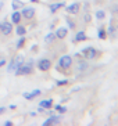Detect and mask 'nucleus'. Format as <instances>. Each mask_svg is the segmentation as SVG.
I'll use <instances>...</instances> for the list:
<instances>
[{
  "mask_svg": "<svg viewBox=\"0 0 118 126\" xmlns=\"http://www.w3.org/2000/svg\"><path fill=\"white\" fill-rule=\"evenodd\" d=\"M32 67H33V61H28V63L21 64L17 69H15V75H29L32 72Z\"/></svg>",
  "mask_w": 118,
  "mask_h": 126,
  "instance_id": "f257e3e1",
  "label": "nucleus"
},
{
  "mask_svg": "<svg viewBox=\"0 0 118 126\" xmlns=\"http://www.w3.org/2000/svg\"><path fill=\"white\" fill-rule=\"evenodd\" d=\"M71 64H72V58L71 56H63L59 60V67L63 68V69H68L71 67Z\"/></svg>",
  "mask_w": 118,
  "mask_h": 126,
  "instance_id": "f03ea898",
  "label": "nucleus"
},
{
  "mask_svg": "<svg viewBox=\"0 0 118 126\" xmlns=\"http://www.w3.org/2000/svg\"><path fill=\"white\" fill-rule=\"evenodd\" d=\"M82 54H83V57L86 60H93L96 57L97 51H96V48H93V47H85L82 50Z\"/></svg>",
  "mask_w": 118,
  "mask_h": 126,
  "instance_id": "7ed1b4c3",
  "label": "nucleus"
},
{
  "mask_svg": "<svg viewBox=\"0 0 118 126\" xmlns=\"http://www.w3.org/2000/svg\"><path fill=\"white\" fill-rule=\"evenodd\" d=\"M52 67V63H50V60L47 58H42L39 63H38V68L40 71H49Z\"/></svg>",
  "mask_w": 118,
  "mask_h": 126,
  "instance_id": "20e7f679",
  "label": "nucleus"
},
{
  "mask_svg": "<svg viewBox=\"0 0 118 126\" xmlns=\"http://www.w3.org/2000/svg\"><path fill=\"white\" fill-rule=\"evenodd\" d=\"M11 32H13V24L4 21V22L1 24V33H3L4 36H8V35H11Z\"/></svg>",
  "mask_w": 118,
  "mask_h": 126,
  "instance_id": "39448f33",
  "label": "nucleus"
},
{
  "mask_svg": "<svg viewBox=\"0 0 118 126\" xmlns=\"http://www.w3.org/2000/svg\"><path fill=\"white\" fill-rule=\"evenodd\" d=\"M21 15L24 17V18H26V19L33 18V17H35V8H32V7L24 8V10H22V13H21Z\"/></svg>",
  "mask_w": 118,
  "mask_h": 126,
  "instance_id": "423d86ee",
  "label": "nucleus"
},
{
  "mask_svg": "<svg viewBox=\"0 0 118 126\" xmlns=\"http://www.w3.org/2000/svg\"><path fill=\"white\" fill-rule=\"evenodd\" d=\"M40 90L39 89H36V90H33V92H31V93H24V98H26V100H33L35 97H38V96H40Z\"/></svg>",
  "mask_w": 118,
  "mask_h": 126,
  "instance_id": "0eeeda50",
  "label": "nucleus"
},
{
  "mask_svg": "<svg viewBox=\"0 0 118 126\" xmlns=\"http://www.w3.org/2000/svg\"><path fill=\"white\" fill-rule=\"evenodd\" d=\"M21 18H22L21 13H18L15 10V11L11 14V24H17V25H18V24L21 22Z\"/></svg>",
  "mask_w": 118,
  "mask_h": 126,
  "instance_id": "6e6552de",
  "label": "nucleus"
},
{
  "mask_svg": "<svg viewBox=\"0 0 118 126\" xmlns=\"http://www.w3.org/2000/svg\"><path fill=\"white\" fill-rule=\"evenodd\" d=\"M59 122H60V118H59V116H49V118L43 122V125H44V126H49V125H57Z\"/></svg>",
  "mask_w": 118,
  "mask_h": 126,
  "instance_id": "1a4fd4ad",
  "label": "nucleus"
},
{
  "mask_svg": "<svg viewBox=\"0 0 118 126\" xmlns=\"http://www.w3.org/2000/svg\"><path fill=\"white\" fill-rule=\"evenodd\" d=\"M65 10H67V13H71V14H77V13L79 11V4H78V3H74V4H71V6H67Z\"/></svg>",
  "mask_w": 118,
  "mask_h": 126,
  "instance_id": "9d476101",
  "label": "nucleus"
},
{
  "mask_svg": "<svg viewBox=\"0 0 118 126\" xmlns=\"http://www.w3.org/2000/svg\"><path fill=\"white\" fill-rule=\"evenodd\" d=\"M67 33H68V29L67 28H59L57 32H56V37L57 39H64L67 36Z\"/></svg>",
  "mask_w": 118,
  "mask_h": 126,
  "instance_id": "9b49d317",
  "label": "nucleus"
},
{
  "mask_svg": "<svg viewBox=\"0 0 118 126\" xmlns=\"http://www.w3.org/2000/svg\"><path fill=\"white\" fill-rule=\"evenodd\" d=\"M53 105V100H42L39 103V107H42L43 110H49V108H52Z\"/></svg>",
  "mask_w": 118,
  "mask_h": 126,
  "instance_id": "f8f14e48",
  "label": "nucleus"
},
{
  "mask_svg": "<svg viewBox=\"0 0 118 126\" xmlns=\"http://www.w3.org/2000/svg\"><path fill=\"white\" fill-rule=\"evenodd\" d=\"M108 33H110L113 37H117V36H118V29H117V26L113 24V21H111L110 28H108Z\"/></svg>",
  "mask_w": 118,
  "mask_h": 126,
  "instance_id": "ddd939ff",
  "label": "nucleus"
},
{
  "mask_svg": "<svg viewBox=\"0 0 118 126\" xmlns=\"http://www.w3.org/2000/svg\"><path fill=\"white\" fill-rule=\"evenodd\" d=\"M86 39H88V36H86V33L83 31H79V32L75 35V40L77 42H83V40H86Z\"/></svg>",
  "mask_w": 118,
  "mask_h": 126,
  "instance_id": "4468645a",
  "label": "nucleus"
},
{
  "mask_svg": "<svg viewBox=\"0 0 118 126\" xmlns=\"http://www.w3.org/2000/svg\"><path fill=\"white\" fill-rule=\"evenodd\" d=\"M25 6V4L22 3L21 0H13L11 1V7H13V10H18V8H22Z\"/></svg>",
  "mask_w": 118,
  "mask_h": 126,
  "instance_id": "2eb2a0df",
  "label": "nucleus"
},
{
  "mask_svg": "<svg viewBox=\"0 0 118 126\" xmlns=\"http://www.w3.org/2000/svg\"><path fill=\"white\" fill-rule=\"evenodd\" d=\"M15 32H17V35H18V36H24V35H25V32H26V29H25V26L18 25V26H17V29H15Z\"/></svg>",
  "mask_w": 118,
  "mask_h": 126,
  "instance_id": "dca6fc26",
  "label": "nucleus"
},
{
  "mask_svg": "<svg viewBox=\"0 0 118 126\" xmlns=\"http://www.w3.org/2000/svg\"><path fill=\"white\" fill-rule=\"evenodd\" d=\"M61 7H64V3H56V4H52L50 6V11L52 13H56L59 8H61Z\"/></svg>",
  "mask_w": 118,
  "mask_h": 126,
  "instance_id": "f3484780",
  "label": "nucleus"
},
{
  "mask_svg": "<svg viewBox=\"0 0 118 126\" xmlns=\"http://www.w3.org/2000/svg\"><path fill=\"white\" fill-rule=\"evenodd\" d=\"M97 35H99V39H101V40H103V39H106V36H107V32L104 31V28H101V26H100Z\"/></svg>",
  "mask_w": 118,
  "mask_h": 126,
  "instance_id": "a211bd4d",
  "label": "nucleus"
},
{
  "mask_svg": "<svg viewBox=\"0 0 118 126\" xmlns=\"http://www.w3.org/2000/svg\"><path fill=\"white\" fill-rule=\"evenodd\" d=\"M104 17H106V13H104L103 10H97V11H96V18H99V19H103Z\"/></svg>",
  "mask_w": 118,
  "mask_h": 126,
  "instance_id": "6ab92c4d",
  "label": "nucleus"
},
{
  "mask_svg": "<svg viewBox=\"0 0 118 126\" xmlns=\"http://www.w3.org/2000/svg\"><path fill=\"white\" fill-rule=\"evenodd\" d=\"M54 37H56L54 33H49L47 36H46V43H52V42L54 40Z\"/></svg>",
  "mask_w": 118,
  "mask_h": 126,
  "instance_id": "aec40b11",
  "label": "nucleus"
},
{
  "mask_svg": "<svg viewBox=\"0 0 118 126\" xmlns=\"http://www.w3.org/2000/svg\"><path fill=\"white\" fill-rule=\"evenodd\" d=\"M24 43H25V37L21 36V39H18V42H17V48H21L24 46Z\"/></svg>",
  "mask_w": 118,
  "mask_h": 126,
  "instance_id": "412c9836",
  "label": "nucleus"
},
{
  "mask_svg": "<svg viewBox=\"0 0 118 126\" xmlns=\"http://www.w3.org/2000/svg\"><path fill=\"white\" fill-rule=\"evenodd\" d=\"M67 83H68V80H57L56 82L57 86H64V85H67Z\"/></svg>",
  "mask_w": 118,
  "mask_h": 126,
  "instance_id": "4be33fe9",
  "label": "nucleus"
},
{
  "mask_svg": "<svg viewBox=\"0 0 118 126\" xmlns=\"http://www.w3.org/2000/svg\"><path fill=\"white\" fill-rule=\"evenodd\" d=\"M67 22H68V26H70V29H72V28H75V24L71 21V19H68L67 18Z\"/></svg>",
  "mask_w": 118,
  "mask_h": 126,
  "instance_id": "5701e85b",
  "label": "nucleus"
},
{
  "mask_svg": "<svg viewBox=\"0 0 118 126\" xmlns=\"http://www.w3.org/2000/svg\"><path fill=\"white\" fill-rule=\"evenodd\" d=\"M6 64H7V61H6L4 58H1V60H0V68H1V67H4Z\"/></svg>",
  "mask_w": 118,
  "mask_h": 126,
  "instance_id": "b1692460",
  "label": "nucleus"
},
{
  "mask_svg": "<svg viewBox=\"0 0 118 126\" xmlns=\"http://www.w3.org/2000/svg\"><path fill=\"white\" fill-rule=\"evenodd\" d=\"M60 112H61V114H64V112L67 111V107H60V110H59Z\"/></svg>",
  "mask_w": 118,
  "mask_h": 126,
  "instance_id": "393cba45",
  "label": "nucleus"
},
{
  "mask_svg": "<svg viewBox=\"0 0 118 126\" xmlns=\"http://www.w3.org/2000/svg\"><path fill=\"white\" fill-rule=\"evenodd\" d=\"M6 110H7L6 107H0V115H1V114H4V112H6Z\"/></svg>",
  "mask_w": 118,
  "mask_h": 126,
  "instance_id": "a878e982",
  "label": "nucleus"
},
{
  "mask_svg": "<svg viewBox=\"0 0 118 126\" xmlns=\"http://www.w3.org/2000/svg\"><path fill=\"white\" fill-rule=\"evenodd\" d=\"M85 21H86V22H89V21H90V15H89V14L85 15Z\"/></svg>",
  "mask_w": 118,
  "mask_h": 126,
  "instance_id": "bb28decb",
  "label": "nucleus"
},
{
  "mask_svg": "<svg viewBox=\"0 0 118 126\" xmlns=\"http://www.w3.org/2000/svg\"><path fill=\"white\" fill-rule=\"evenodd\" d=\"M4 125H6V126H11V125H13V122H11V121H6Z\"/></svg>",
  "mask_w": 118,
  "mask_h": 126,
  "instance_id": "cd10ccee",
  "label": "nucleus"
},
{
  "mask_svg": "<svg viewBox=\"0 0 118 126\" xmlns=\"http://www.w3.org/2000/svg\"><path fill=\"white\" fill-rule=\"evenodd\" d=\"M111 11H113V13H117V11H118V7H117V6H115V7H111Z\"/></svg>",
  "mask_w": 118,
  "mask_h": 126,
  "instance_id": "c85d7f7f",
  "label": "nucleus"
},
{
  "mask_svg": "<svg viewBox=\"0 0 118 126\" xmlns=\"http://www.w3.org/2000/svg\"><path fill=\"white\" fill-rule=\"evenodd\" d=\"M15 108H17V105H14V104H13V105H10V110H15Z\"/></svg>",
  "mask_w": 118,
  "mask_h": 126,
  "instance_id": "c756f323",
  "label": "nucleus"
},
{
  "mask_svg": "<svg viewBox=\"0 0 118 126\" xmlns=\"http://www.w3.org/2000/svg\"><path fill=\"white\" fill-rule=\"evenodd\" d=\"M1 8H3V1H0V11H1Z\"/></svg>",
  "mask_w": 118,
  "mask_h": 126,
  "instance_id": "7c9ffc66",
  "label": "nucleus"
},
{
  "mask_svg": "<svg viewBox=\"0 0 118 126\" xmlns=\"http://www.w3.org/2000/svg\"><path fill=\"white\" fill-rule=\"evenodd\" d=\"M0 33H1V24H0Z\"/></svg>",
  "mask_w": 118,
  "mask_h": 126,
  "instance_id": "2f4dec72",
  "label": "nucleus"
},
{
  "mask_svg": "<svg viewBox=\"0 0 118 126\" xmlns=\"http://www.w3.org/2000/svg\"><path fill=\"white\" fill-rule=\"evenodd\" d=\"M31 1H35V3H36V1H38V0H31Z\"/></svg>",
  "mask_w": 118,
  "mask_h": 126,
  "instance_id": "473e14b6",
  "label": "nucleus"
}]
</instances>
